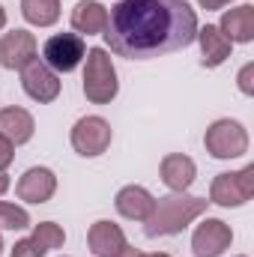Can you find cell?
<instances>
[{
  "label": "cell",
  "instance_id": "cell-1",
  "mask_svg": "<svg viewBox=\"0 0 254 257\" xmlns=\"http://www.w3.org/2000/svg\"><path fill=\"white\" fill-rule=\"evenodd\" d=\"M108 48L129 60H153L189 48L197 15L183 0H120L102 30Z\"/></svg>",
  "mask_w": 254,
  "mask_h": 257
},
{
  "label": "cell",
  "instance_id": "cell-7",
  "mask_svg": "<svg viewBox=\"0 0 254 257\" xmlns=\"http://www.w3.org/2000/svg\"><path fill=\"white\" fill-rule=\"evenodd\" d=\"M251 168H245L242 174H221L212 186V200L221 206H239L248 200L251 194Z\"/></svg>",
  "mask_w": 254,
  "mask_h": 257
},
{
  "label": "cell",
  "instance_id": "cell-19",
  "mask_svg": "<svg viewBox=\"0 0 254 257\" xmlns=\"http://www.w3.org/2000/svg\"><path fill=\"white\" fill-rule=\"evenodd\" d=\"M105 21H108V12H105L99 3H93V0L78 3L75 12H72V27H75V30H84V33H99V30H105Z\"/></svg>",
  "mask_w": 254,
  "mask_h": 257
},
{
  "label": "cell",
  "instance_id": "cell-17",
  "mask_svg": "<svg viewBox=\"0 0 254 257\" xmlns=\"http://www.w3.org/2000/svg\"><path fill=\"white\" fill-rule=\"evenodd\" d=\"M162 180L171 189L183 192L186 186H191V180H194V162L186 159V156H168L162 162Z\"/></svg>",
  "mask_w": 254,
  "mask_h": 257
},
{
  "label": "cell",
  "instance_id": "cell-6",
  "mask_svg": "<svg viewBox=\"0 0 254 257\" xmlns=\"http://www.w3.org/2000/svg\"><path fill=\"white\" fill-rule=\"evenodd\" d=\"M111 144V128L102 117H84L72 132V147L81 156H99Z\"/></svg>",
  "mask_w": 254,
  "mask_h": 257
},
{
  "label": "cell",
  "instance_id": "cell-15",
  "mask_svg": "<svg viewBox=\"0 0 254 257\" xmlns=\"http://www.w3.org/2000/svg\"><path fill=\"white\" fill-rule=\"evenodd\" d=\"M0 135L9 138L12 144H24L33 135V117L21 108H6L0 111Z\"/></svg>",
  "mask_w": 254,
  "mask_h": 257
},
{
  "label": "cell",
  "instance_id": "cell-23",
  "mask_svg": "<svg viewBox=\"0 0 254 257\" xmlns=\"http://www.w3.org/2000/svg\"><path fill=\"white\" fill-rule=\"evenodd\" d=\"M6 186H9V180H6V177L0 174V192H6Z\"/></svg>",
  "mask_w": 254,
  "mask_h": 257
},
{
  "label": "cell",
  "instance_id": "cell-5",
  "mask_svg": "<svg viewBox=\"0 0 254 257\" xmlns=\"http://www.w3.org/2000/svg\"><path fill=\"white\" fill-rule=\"evenodd\" d=\"M206 147L212 150L215 159H233V156H242L245 147H248V138L239 123H230V120H221L206 132Z\"/></svg>",
  "mask_w": 254,
  "mask_h": 257
},
{
  "label": "cell",
  "instance_id": "cell-25",
  "mask_svg": "<svg viewBox=\"0 0 254 257\" xmlns=\"http://www.w3.org/2000/svg\"><path fill=\"white\" fill-rule=\"evenodd\" d=\"M129 257H141L138 251H129ZM159 257H168V254H159Z\"/></svg>",
  "mask_w": 254,
  "mask_h": 257
},
{
  "label": "cell",
  "instance_id": "cell-8",
  "mask_svg": "<svg viewBox=\"0 0 254 257\" xmlns=\"http://www.w3.org/2000/svg\"><path fill=\"white\" fill-rule=\"evenodd\" d=\"M24 90H27V96L36 99V102H51V99H57V93H60V81L54 78V72H51L48 66L30 60V63L24 66Z\"/></svg>",
  "mask_w": 254,
  "mask_h": 257
},
{
  "label": "cell",
  "instance_id": "cell-21",
  "mask_svg": "<svg viewBox=\"0 0 254 257\" xmlns=\"http://www.w3.org/2000/svg\"><path fill=\"white\" fill-rule=\"evenodd\" d=\"M30 224V215L21 209V206H12V203H3L0 200V227L6 230H21Z\"/></svg>",
  "mask_w": 254,
  "mask_h": 257
},
{
  "label": "cell",
  "instance_id": "cell-22",
  "mask_svg": "<svg viewBox=\"0 0 254 257\" xmlns=\"http://www.w3.org/2000/svg\"><path fill=\"white\" fill-rule=\"evenodd\" d=\"M9 162H12V141L0 135V171H3Z\"/></svg>",
  "mask_w": 254,
  "mask_h": 257
},
{
  "label": "cell",
  "instance_id": "cell-4",
  "mask_svg": "<svg viewBox=\"0 0 254 257\" xmlns=\"http://www.w3.org/2000/svg\"><path fill=\"white\" fill-rule=\"evenodd\" d=\"M87 54L81 36L75 33H57L51 36L45 45H42V57L48 69H57V72H72L75 66L81 63V57Z\"/></svg>",
  "mask_w": 254,
  "mask_h": 257
},
{
  "label": "cell",
  "instance_id": "cell-11",
  "mask_svg": "<svg viewBox=\"0 0 254 257\" xmlns=\"http://www.w3.org/2000/svg\"><path fill=\"white\" fill-rule=\"evenodd\" d=\"M18 194L30 203H45L54 194V174L48 168H30L18 183Z\"/></svg>",
  "mask_w": 254,
  "mask_h": 257
},
{
  "label": "cell",
  "instance_id": "cell-20",
  "mask_svg": "<svg viewBox=\"0 0 254 257\" xmlns=\"http://www.w3.org/2000/svg\"><path fill=\"white\" fill-rule=\"evenodd\" d=\"M57 15V0H24V18L33 24H54Z\"/></svg>",
  "mask_w": 254,
  "mask_h": 257
},
{
  "label": "cell",
  "instance_id": "cell-13",
  "mask_svg": "<svg viewBox=\"0 0 254 257\" xmlns=\"http://www.w3.org/2000/svg\"><path fill=\"white\" fill-rule=\"evenodd\" d=\"M63 242V230H57V224H39V230H36V236L33 239H24V242H18L15 245V251L12 257H42L48 248H54V245H60Z\"/></svg>",
  "mask_w": 254,
  "mask_h": 257
},
{
  "label": "cell",
  "instance_id": "cell-18",
  "mask_svg": "<svg viewBox=\"0 0 254 257\" xmlns=\"http://www.w3.org/2000/svg\"><path fill=\"white\" fill-rule=\"evenodd\" d=\"M221 27L227 30L224 36L227 39H236V42H248L254 36V9L251 6H239V9H230L221 21Z\"/></svg>",
  "mask_w": 254,
  "mask_h": 257
},
{
  "label": "cell",
  "instance_id": "cell-3",
  "mask_svg": "<svg viewBox=\"0 0 254 257\" xmlns=\"http://www.w3.org/2000/svg\"><path fill=\"white\" fill-rule=\"evenodd\" d=\"M84 93H87L93 102H108V99H114V93H117V75H114V66H111V60L105 57L102 48H93L90 57H87Z\"/></svg>",
  "mask_w": 254,
  "mask_h": 257
},
{
  "label": "cell",
  "instance_id": "cell-12",
  "mask_svg": "<svg viewBox=\"0 0 254 257\" xmlns=\"http://www.w3.org/2000/svg\"><path fill=\"white\" fill-rule=\"evenodd\" d=\"M90 245L99 257H120L126 248V239L120 227H114L111 221H96V227L90 230Z\"/></svg>",
  "mask_w": 254,
  "mask_h": 257
},
{
  "label": "cell",
  "instance_id": "cell-2",
  "mask_svg": "<svg viewBox=\"0 0 254 257\" xmlns=\"http://www.w3.org/2000/svg\"><path fill=\"white\" fill-rule=\"evenodd\" d=\"M200 209H203V200H197V197H165L153 209V215L147 218L150 221L147 224V236H162V233L183 230L186 221L191 215H197Z\"/></svg>",
  "mask_w": 254,
  "mask_h": 257
},
{
  "label": "cell",
  "instance_id": "cell-10",
  "mask_svg": "<svg viewBox=\"0 0 254 257\" xmlns=\"http://www.w3.org/2000/svg\"><path fill=\"white\" fill-rule=\"evenodd\" d=\"M230 242V230L224 227V221L206 218L197 233H194V257H218Z\"/></svg>",
  "mask_w": 254,
  "mask_h": 257
},
{
  "label": "cell",
  "instance_id": "cell-14",
  "mask_svg": "<svg viewBox=\"0 0 254 257\" xmlns=\"http://www.w3.org/2000/svg\"><path fill=\"white\" fill-rule=\"evenodd\" d=\"M117 209L126 215V218H138V221H147L156 209V200L144 192L141 186H129L117 194Z\"/></svg>",
  "mask_w": 254,
  "mask_h": 257
},
{
  "label": "cell",
  "instance_id": "cell-24",
  "mask_svg": "<svg viewBox=\"0 0 254 257\" xmlns=\"http://www.w3.org/2000/svg\"><path fill=\"white\" fill-rule=\"evenodd\" d=\"M3 21H6V15H3V6H0V27H3Z\"/></svg>",
  "mask_w": 254,
  "mask_h": 257
},
{
  "label": "cell",
  "instance_id": "cell-16",
  "mask_svg": "<svg viewBox=\"0 0 254 257\" xmlns=\"http://www.w3.org/2000/svg\"><path fill=\"white\" fill-rule=\"evenodd\" d=\"M200 48H203V66H218L230 54V39L218 30V27H203L200 33Z\"/></svg>",
  "mask_w": 254,
  "mask_h": 257
},
{
  "label": "cell",
  "instance_id": "cell-9",
  "mask_svg": "<svg viewBox=\"0 0 254 257\" xmlns=\"http://www.w3.org/2000/svg\"><path fill=\"white\" fill-rule=\"evenodd\" d=\"M33 51H36V42H33V36L27 30L6 33L3 42H0V66H6V69H24L33 60Z\"/></svg>",
  "mask_w": 254,
  "mask_h": 257
}]
</instances>
